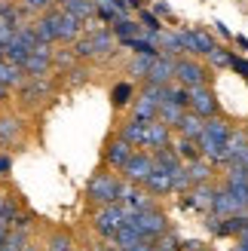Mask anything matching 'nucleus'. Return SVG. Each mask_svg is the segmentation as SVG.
Masks as SVG:
<instances>
[{
    "mask_svg": "<svg viewBox=\"0 0 248 251\" xmlns=\"http://www.w3.org/2000/svg\"><path fill=\"white\" fill-rule=\"evenodd\" d=\"M34 28H37V37H40L43 43H49V40H77L83 25H80L77 16L58 9V12H52V16H46L43 22H37Z\"/></svg>",
    "mask_w": 248,
    "mask_h": 251,
    "instance_id": "nucleus-1",
    "label": "nucleus"
},
{
    "mask_svg": "<svg viewBox=\"0 0 248 251\" xmlns=\"http://www.w3.org/2000/svg\"><path fill=\"white\" fill-rule=\"evenodd\" d=\"M230 126L224 123V120H218V117H212V120H205V129H202V135H199V150H202V156L205 159H212V162H224V147H227V141H230Z\"/></svg>",
    "mask_w": 248,
    "mask_h": 251,
    "instance_id": "nucleus-2",
    "label": "nucleus"
},
{
    "mask_svg": "<svg viewBox=\"0 0 248 251\" xmlns=\"http://www.w3.org/2000/svg\"><path fill=\"white\" fill-rule=\"evenodd\" d=\"M126 221H129V211L114 202V205H101V208H98L92 224H95V233L101 236V239H114V236L126 227Z\"/></svg>",
    "mask_w": 248,
    "mask_h": 251,
    "instance_id": "nucleus-3",
    "label": "nucleus"
},
{
    "mask_svg": "<svg viewBox=\"0 0 248 251\" xmlns=\"http://www.w3.org/2000/svg\"><path fill=\"white\" fill-rule=\"evenodd\" d=\"M129 224L144 236V239H150V242L169 233L166 215H163V211H156V208H147V211H138V215H129Z\"/></svg>",
    "mask_w": 248,
    "mask_h": 251,
    "instance_id": "nucleus-4",
    "label": "nucleus"
},
{
    "mask_svg": "<svg viewBox=\"0 0 248 251\" xmlns=\"http://www.w3.org/2000/svg\"><path fill=\"white\" fill-rule=\"evenodd\" d=\"M123 190L126 187L120 184V178H114V175H95L92 184H89V199L98 205H114L117 199H123Z\"/></svg>",
    "mask_w": 248,
    "mask_h": 251,
    "instance_id": "nucleus-5",
    "label": "nucleus"
},
{
    "mask_svg": "<svg viewBox=\"0 0 248 251\" xmlns=\"http://www.w3.org/2000/svg\"><path fill=\"white\" fill-rule=\"evenodd\" d=\"M110 46H114L110 31H95V34L80 37L77 46H74V52H77V58H101V55L110 52Z\"/></svg>",
    "mask_w": 248,
    "mask_h": 251,
    "instance_id": "nucleus-6",
    "label": "nucleus"
},
{
    "mask_svg": "<svg viewBox=\"0 0 248 251\" xmlns=\"http://www.w3.org/2000/svg\"><path fill=\"white\" fill-rule=\"evenodd\" d=\"M153 169H156L153 153H132L129 162L123 166V175H126V181H132V184H144L147 178H150Z\"/></svg>",
    "mask_w": 248,
    "mask_h": 251,
    "instance_id": "nucleus-7",
    "label": "nucleus"
},
{
    "mask_svg": "<svg viewBox=\"0 0 248 251\" xmlns=\"http://www.w3.org/2000/svg\"><path fill=\"white\" fill-rule=\"evenodd\" d=\"M245 208H248V199H245V196H236V193H230L227 187H224V190H218V196H215L212 215H218V218H230V215H239V211H245Z\"/></svg>",
    "mask_w": 248,
    "mask_h": 251,
    "instance_id": "nucleus-8",
    "label": "nucleus"
},
{
    "mask_svg": "<svg viewBox=\"0 0 248 251\" xmlns=\"http://www.w3.org/2000/svg\"><path fill=\"white\" fill-rule=\"evenodd\" d=\"M175 80L181 86H187V89H193V86H205V68L199 65V61L181 58L175 65Z\"/></svg>",
    "mask_w": 248,
    "mask_h": 251,
    "instance_id": "nucleus-9",
    "label": "nucleus"
},
{
    "mask_svg": "<svg viewBox=\"0 0 248 251\" xmlns=\"http://www.w3.org/2000/svg\"><path fill=\"white\" fill-rule=\"evenodd\" d=\"M181 34V46H184V52H199V55H212L218 43L208 37L205 31H178Z\"/></svg>",
    "mask_w": 248,
    "mask_h": 251,
    "instance_id": "nucleus-10",
    "label": "nucleus"
},
{
    "mask_svg": "<svg viewBox=\"0 0 248 251\" xmlns=\"http://www.w3.org/2000/svg\"><path fill=\"white\" fill-rule=\"evenodd\" d=\"M190 110L199 114V117H205V120L215 117L218 101H215V95H212L208 86H193V89H190Z\"/></svg>",
    "mask_w": 248,
    "mask_h": 251,
    "instance_id": "nucleus-11",
    "label": "nucleus"
},
{
    "mask_svg": "<svg viewBox=\"0 0 248 251\" xmlns=\"http://www.w3.org/2000/svg\"><path fill=\"white\" fill-rule=\"evenodd\" d=\"M172 126H166L163 120H150L147 123V135H144V147H150V150H159V147H172Z\"/></svg>",
    "mask_w": 248,
    "mask_h": 251,
    "instance_id": "nucleus-12",
    "label": "nucleus"
},
{
    "mask_svg": "<svg viewBox=\"0 0 248 251\" xmlns=\"http://www.w3.org/2000/svg\"><path fill=\"white\" fill-rule=\"evenodd\" d=\"M175 65L178 61H172L169 55H156L150 74H147V83L150 86H169L172 80H175Z\"/></svg>",
    "mask_w": 248,
    "mask_h": 251,
    "instance_id": "nucleus-13",
    "label": "nucleus"
},
{
    "mask_svg": "<svg viewBox=\"0 0 248 251\" xmlns=\"http://www.w3.org/2000/svg\"><path fill=\"white\" fill-rule=\"evenodd\" d=\"M22 68H25V74H31V77H43V74L49 71V46L40 43L28 58H25Z\"/></svg>",
    "mask_w": 248,
    "mask_h": 251,
    "instance_id": "nucleus-14",
    "label": "nucleus"
},
{
    "mask_svg": "<svg viewBox=\"0 0 248 251\" xmlns=\"http://www.w3.org/2000/svg\"><path fill=\"white\" fill-rule=\"evenodd\" d=\"M123 208H126L129 215H138V211L153 208V202H150V193H144V190H135V187H126V190H123Z\"/></svg>",
    "mask_w": 248,
    "mask_h": 251,
    "instance_id": "nucleus-15",
    "label": "nucleus"
},
{
    "mask_svg": "<svg viewBox=\"0 0 248 251\" xmlns=\"http://www.w3.org/2000/svg\"><path fill=\"white\" fill-rule=\"evenodd\" d=\"M144 135H147V123L138 120V117H132L129 123H123V129H120V138L129 141L132 147H144Z\"/></svg>",
    "mask_w": 248,
    "mask_h": 251,
    "instance_id": "nucleus-16",
    "label": "nucleus"
},
{
    "mask_svg": "<svg viewBox=\"0 0 248 251\" xmlns=\"http://www.w3.org/2000/svg\"><path fill=\"white\" fill-rule=\"evenodd\" d=\"M144 184H147V190H150V193H169V190H175V184H172V172L163 169V166H156Z\"/></svg>",
    "mask_w": 248,
    "mask_h": 251,
    "instance_id": "nucleus-17",
    "label": "nucleus"
},
{
    "mask_svg": "<svg viewBox=\"0 0 248 251\" xmlns=\"http://www.w3.org/2000/svg\"><path fill=\"white\" fill-rule=\"evenodd\" d=\"M129 156H132V144L129 141H123V138H117V141H110V147H107V162L114 169H123L129 162Z\"/></svg>",
    "mask_w": 248,
    "mask_h": 251,
    "instance_id": "nucleus-18",
    "label": "nucleus"
},
{
    "mask_svg": "<svg viewBox=\"0 0 248 251\" xmlns=\"http://www.w3.org/2000/svg\"><path fill=\"white\" fill-rule=\"evenodd\" d=\"M215 196H218V190H212L208 184H196V190H193V196L187 199V205L202 208V211H212V208H215Z\"/></svg>",
    "mask_w": 248,
    "mask_h": 251,
    "instance_id": "nucleus-19",
    "label": "nucleus"
},
{
    "mask_svg": "<svg viewBox=\"0 0 248 251\" xmlns=\"http://www.w3.org/2000/svg\"><path fill=\"white\" fill-rule=\"evenodd\" d=\"M202 129H205V117L193 114V110H187V114H184V120H181V126H178V132H181L184 138H193V141H199Z\"/></svg>",
    "mask_w": 248,
    "mask_h": 251,
    "instance_id": "nucleus-20",
    "label": "nucleus"
},
{
    "mask_svg": "<svg viewBox=\"0 0 248 251\" xmlns=\"http://www.w3.org/2000/svg\"><path fill=\"white\" fill-rule=\"evenodd\" d=\"M28 55H31V46L25 43L19 34L12 37V40H9L6 46H3V58H6V61H16V65H25V58H28Z\"/></svg>",
    "mask_w": 248,
    "mask_h": 251,
    "instance_id": "nucleus-21",
    "label": "nucleus"
},
{
    "mask_svg": "<svg viewBox=\"0 0 248 251\" xmlns=\"http://www.w3.org/2000/svg\"><path fill=\"white\" fill-rule=\"evenodd\" d=\"M141 242H147V239H144V236H141L138 230L132 227L129 221H126V227H123V230H120V233L114 236V245H117V248H123V251H129V248H135V245H141Z\"/></svg>",
    "mask_w": 248,
    "mask_h": 251,
    "instance_id": "nucleus-22",
    "label": "nucleus"
},
{
    "mask_svg": "<svg viewBox=\"0 0 248 251\" xmlns=\"http://www.w3.org/2000/svg\"><path fill=\"white\" fill-rule=\"evenodd\" d=\"M61 9L71 12V16H77V19L83 22V19H89L98 6L92 3V0H61Z\"/></svg>",
    "mask_w": 248,
    "mask_h": 251,
    "instance_id": "nucleus-23",
    "label": "nucleus"
},
{
    "mask_svg": "<svg viewBox=\"0 0 248 251\" xmlns=\"http://www.w3.org/2000/svg\"><path fill=\"white\" fill-rule=\"evenodd\" d=\"M123 9H126V3L123 0H98V16H101L104 22H120L123 19Z\"/></svg>",
    "mask_w": 248,
    "mask_h": 251,
    "instance_id": "nucleus-24",
    "label": "nucleus"
},
{
    "mask_svg": "<svg viewBox=\"0 0 248 251\" xmlns=\"http://www.w3.org/2000/svg\"><path fill=\"white\" fill-rule=\"evenodd\" d=\"M175 153L181 156V159H187V162H193V159H199L202 156V150H199V141H193V138H178L175 141Z\"/></svg>",
    "mask_w": 248,
    "mask_h": 251,
    "instance_id": "nucleus-25",
    "label": "nucleus"
},
{
    "mask_svg": "<svg viewBox=\"0 0 248 251\" xmlns=\"http://www.w3.org/2000/svg\"><path fill=\"white\" fill-rule=\"evenodd\" d=\"M22 74H25L22 65H16V61H6V58H3V65H0V83H3L6 89H9V86H19V83H22Z\"/></svg>",
    "mask_w": 248,
    "mask_h": 251,
    "instance_id": "nucleus-26",
    "label": "nucleus"
},
{
    "mask_svg": "<svg viewBox=\"0 0 248 251\" xmlns=\"http://www.w3.org/2000/svg\"><path fill=\"white\" fill-rule=\"evenodd\" d=\"M184 114H187V107H181V104H175V101H166L163 107H159V120H163L166 126H181V120H184Z\"/></svg>",
    "mask_w": 248,
    "mask_h": 251,
    "instance_id": "nucleus-27",
    "label": "nucleus"
},
{
    "mask_svg": "<svg viewBox=\"0 0 248 251\" xmlns=\"http://www.w3.org/2000/svg\"><path fill=\"white\" fill-rule=\"evenodd\" d=\"M187 175H190L193 184H208V178H212V169H208V162H202V156H199V159H193L190 166H187Z\"/></svg>",
    "mask_w": 248,
    "mask_h": 251,
    "instance_id": "nucleus-28",
    "label": "nucleus"
},
{
    "mask_svg": "<svg viewBox=\"0 0 248 251\" xmlns=\"http://www.w3.org/2000/svg\"><path fill=\"white\" fill-rule=\"evenodd\" d=\"M153 61H156V55H135L132 65H129V74H132V77H144V80H147V74H150Z\"/></svg>",
    "mask_w": 248,
    "mask_h": 251,
    "instance_id": "nucleus-29",
    "label": "nucleus"
},
{
    "mask_svg": "<svg viewBox=\"0 0 248 251\" xmlns=\"http://www.w3.org/2000/svg\"><path fill=\"white\" fill-rule=\"evenodd\" d=\"M114 34L120 37L123 43H126V40H132V37H138V34H141V28H138L135 22H129V19H120V22L114 25Z\"/></svg>",
    "mask_w": 248,
    "mask_h": 251,
    "instance_id": "nucleus-30",
    "label": "nucleus"
},
{
    "mask_svg": "<svg viewBox=\"0 0 248 251\" xmlns=\"http://www.w3.org/2000/svg\"><path fill=\"white\" fill-rule=\"evenodd\" d=\"M169 101H175L181 107H190V89L187 86H169Z\"/></svg>",
    "mask_w": 248,
    "mask_h": 251,
    "instance_id": "nucleus-31",
    "label": "nucleus"
},
{
    "mask_svg": "<svg viewBox=\"0 0 248 251\" xmlns=\"http://www.w3.org/2000/svg\"><path fill=\"white\" fill-rule=\"evenodd\" d=\"M12 135H19V120L16 117H3L0 120V141H9Z\"/></svg>",
    "mask_w": 248,
    "mask_h": 251,
    "instance_id": "nucleus-32",
    "label": "nucleus"
},
{
    "mask_svg": "<svg viewBox=\"0 0 248 251\" xmlns=\"http://www.w3.org/2000/svg\"><path fill=\"white\" fill-rule=\"evenodd\" d=\"M25 248V230H12V236H6V242L0 245V251H22Z\"/></svg>",
    "mask_w": 248,
    "mask_h": 251,
    "instance_id": "nucleus-33",
    "label": "nucleus"
},
{
    "mask_svg": "<svg viewBox=\"0 0 248 251\" xmlns=\"http://www.w3.org/2000/svg\"><path fill=\"white\" fill-rule=\"evenodd\" d=\"M12 218H16V208L6 205V211L0 215V245H3V242H6V236H9V224H12Z\"/></svg>",
    "mask_w": 248,
    "mask_h": 251,
    "instance_id": "nucleus-34",
    "label": "nucleus"
},
{
    "mask_svg": "<svg viewBox=\"0 0 248 251\" xmlns=\"http://www.w3.org/2000/svg\"><path fill=\"white\" fill-rule=\"evenodd\" d=\"M129 98H132V86H129V83H120L117 89H114V104H117V107H126Z\"/></svg>",
    "mask_w": 248,
    "mask_h": 251,
    "instance_id": "nucleus-35",
    "label": "nucleus"
},
{
    "mask_svg": "<svg viewBox=\"0 0 248 251\" xmlns=\"http://www.w3.org/2000/svg\"><path fill=\"white\" fill-rule=\"evenodd\" d=\"M230 52H224V49H215L212 55H208V61H212V65H218V68H230Z\"/></svg>",
    "mask_w": 248,
    "mask_h": 251,
    "instance_id": "nucleus-36",
    "label": "nucleus"
},
{
    "mask_svg": "<svg viewBox=\"0 0 248 251\" xmlns=\"http://www.w3.org/2000/svg\"><path fill=\"white\" fill-rule=\"evenodd\" d=\"M141 22H144L147 34H159V19L153 16V12H141Z\"/></svg>",
    "mask_w": 248,
    "mask_h": 251,
    "instance_id": "nucleus-37",
    "label": "nucleus"
},
{
    "mask_svg": "<svg viewBox=\"0 0 248 251\" xmlns=\"http://www.w3.org/2000/svg\"><path fill=\"white\" fill-rule=\"evenodd\" d=\"M49 251H71V239L68 236H52L49 239Z\"/></svg>",
    "mask_w": 248,
    "mask_h": 251,
    "instance_id": "nucleus-38",
    "label": "nucleus"
},
{
    "mask_svg": "<svg viewBox=\"0 0 248 251\" xmlns=\"http://www.w3.org/2000/svg\"><path fill=\"white\" fill-rule=\"evenodd\" d=\"M230 68H233V71H239L242 77H248V61H245V58H239V55H233V58H230Z\"/></svg>",
    "mask_w": 248,
    "mask_h": 251,
    "instance_id": "nucleus-39",
    "label": "nucleus"
},
{
    "mask_svg": "<svg viewBox=\"0 0 248 251\" xmlns=\"http://www.w3.org/2000/svg\"><path fill=\"white\" fill-rule=\"evenodd\" d=\"M25 6H31V9H43V6H49V0H25Z\"/></svg>",
    "mask_w": 248,
    "mask_h": 251,
    "instance_id": "nucleus-40",
    "label": "nucleus"
},
{
    "mask_svg": "<svg viewBox=\"0 0 248 251\" xmlns=\"http://www.w3.org/2000/svg\"><path fill=\"white\" fill-rule=\"evenodd\" d=\"M129 251H156V245L147 239V242H141V245H135V248H129Z\"/></svg>",
    "mask_w": 248,
    "mask_h": 251,
    "instance_id": "nucleus-41",
    "label": "nucleus"
},
{
    "mask_svg": "<svg viewBox=\"0 0 248 251\" xmlns=\"http://www.w3.org/2000/svg\"><path fill=\"white\" fill-rule=\"evenodd\" d=\"M6 172H9V159H6V156H0V178H3Z\"/></svg>",
    "mask_w": 248,
    "mask_h": 251,
    "instance_id": "nucleus-42",
    "label": "nucleus"
},
{
    "mask_svg": "<svg viewBox=\"0 0 248 251\" xmlns=\"http://www.w3.org/2000/svg\"><path fill=\"white\" fill-rule=\"evenodd\" d=\"M239 242H248V224H245V230L239 233Z\"/></svg>",
    "mask_w": 248,
    "mask_h": 251,
    "instance_id": "nucleus-43",
    "label": "nucleus"
},
{
    "mask_svg": "<svg viewBox=\"0 0 248 251\" xmlns=\"http://www.w3.org/2000/svg\"><path fill=\"white\" fill-rule=\"evenodd\" d=\"M6 205H9V202H6L3 196H0V215H3V211H6Z\"/></svg>",
    "mask_w": 248,
    "mask_h": 251,
    "instance_id": "nucleus-44",
    "label": "nucleus"
},
{
    "mask_svg": "<svg viewBox=\"0 0 248 251\" xmlns=\"http://www.w3.org/2000/svg\"><path fill=\"white\" fill-rule=\"evenodd\" d=\"M233 251H248V242H239V245L233 248Z\"/></svg>",
    "mask_w": 248,
    "mask_h": 251,
    "instance_id": "nucleus-45",
    "label": "nucleus"
},
{
    "mask_svg": "<svg viewBox=\"0 0 248 251\" xmlns=\"http://www.w3.org/2000/svg\"><path fill=\"white\" fill-rule=\"evenodd\" d=\"M3 95H6V86H3V83H0V101H3Z\"/></svg>",
    "mask_w": 248,
    "mask_h": 251,
    "instance_id": "nucleus-46",
    "label": "nucleus"
},
{
    "mask_svg": "<svg viewBox=\"0 0 248 251\" xmlns=\"http://www.w3.org/2000/svg\"><path fill=\"white\" fill-rule=\"evenodd\" d=\"M110 251H123V248H114V245H110Z\"/></svg>",
    "mask_w": 248,
    "mask_h": 251,
    "instance_id": "nucleus-47",
    "label": "nucleus"
},
{
    "mask_svg": "<svg viewBox=\"0 0 248 251\" xmlns=\"http://www.w3.org/2000/svg\"><path fill=\"white\" fill-rule=\"evenodd\" d=\"M0 65H3V52H0Z\"/></svg>",
    "mask_w": 248,
    "mask_h": 251,
    "instance_id": "nucleus-48",
    "label": "nucleus"
},
{
    "mask_svg": "<svg viewBox=\"0 0 248 251\" xmlns=\"http://www.w3.org/2000/svg\"><path fill=\"white\" fill-rule=\"evenodd\" d=\"M199 251H205V248H199Z\"/></svg>",
    "mask_w": 248,
    "mask_h": 251,
    "instance_id": "nucleus-49",
    "label": "nucleus"
}]
</instances>
